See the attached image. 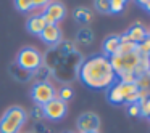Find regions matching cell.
Wrapping results in <instances>:
<instances>
[{
  "instance_id": "obj_33",
  "label": "cell",
  "mask_w": 150,
  "mask_h": 133,
  "mask_svg": "<svg viewBox=\"0 0 150 133\" xmlns=\"http://www.w3.org/2000/svg\"><path fill=\"white\" fill-rule=\"evenodd\" d=\"M144 8H145V10L150 13V2H149V3H145V5H144Z\"/></svg>"
},
{
  "instance_id": "obj_7",
  "label": "cell",
  "mask_w": 150,
  "mask_h": 133,
  "mask_svg": "<svg viewBox=\"0 0 150 133\" xmlns=\"http://www.w3.org/2000/svg\"><path fill=\"white\" fill-rule=\"evenodd\" d=\"M65 13H66V10L60 2H49L44 7L42 16H44L47 24H58L65 18Z\"/></svg>"
},
{
  "instance_id": "obj_23",
  "label": "cell",
  "mask_w": 150,
  "mask_h": 133,
  "mask_svg": "<svg viewBox=\"0 0 150 133\" xmlns=\"http://www.w3.org/2000/svg\"><path fill=\"white\" fill-rule=\"evenodd\" d=\"M94 5L100 13H110V0H95Z\"/></svg>"
},
{
  "instance_id": "obj_6",
  "label": "cell",
  "mask_w": 150,
  "mask_h": 133,
  "mask_svg": "<svg viewBox=\"0 0 150 133\" xmlns=\"http://www.w3.org/2000/svg\"><path fill=\"white\" fill-rule=\"evenodd\" d=\"M42 111H44V117H45V119H49V120H62L63 117L66 116L68 107H66V103H63L62 100H58V98L55 96L52 101H49L47 104H44Z\"/></svg>"
},
{
  "instance_id": "obj_10",
  "label": "cell",
  "mask_w": 150,
  "mask_h": 133,
  "mask_svg": "<svg viewBox=\"0 0 150 133\" xmlns=\"http://www.w3.org/2000/svg\"><path fill=\"white\" fill-rule=\"evenodd\" d=\"M126 34L131 37V40H132L134 43H140V42H144V40H145V37H149V32H147L145 27H144L140 23L132 24Z\"/></svg>"
},
{
  "instance_id": "obj_27",
  "label": "cell",
  "mask_w": 150,
  "mask_h": 133,
  "mask_svg": "<svg viewBox=\"0 0 150 133\" xmlns=\"http://www.w3.org/2000/svg\"><path fill=\"white\" fill-rule=\"evenodd\" d=\"M33 117L37 120V122H39L40 119H44V111H42V106H36V107H34V109H33Z\"/></svg>"
},
{
  "instance_id": "obj_19",
  "label": "cell",
  "mask_w": 150,
  "mask_h": 133,
  "mask_svg": "<svg viewBox=\"0 0 150 133\" xmlns=\"http://www.w3.org/2000/svg\"><path fill=\"white\" fill-rule=\"evenodd\" d=\"M137 52L140 56H149L150 58V37H145V40L137 43Z\"/></svg>"
},
{
  "instance_id": "obj_8",
  "label": "cell",
  "mask_w": 150,
  "mask_h": 133,
  "mask_svg": "<svg viewBox=\"0 0 150 133\" xmlns=\"http://www.w3.org/2000/svg\"><path fill=\"white\" fill-rule=\"evenodd\" d=\"M76 127H78L79 133L98 132V128H100V119H98V116L94 112H84L78 117Z\"/></svg>"
},
{
  "instance_id": "obj_15",
  "label": "cell",
  "mask_w": 150,
  "mask_h": 133,
  "mask_svg": "<svg viewBox=\"0 0 150 133\" xmlns=\"http://www.w3.org/2000/svg\"><path fill=\"white\" fill-rule=\"evenodd\" d=\"M74 19L78 23H89L92 19V13L91 10H87L86 7H78L74 10Z\"/></svg>"
},
{
  "instance_id": "obj_13",
  "label": "cell",
  "mask_w": 150,
  "mask_h": 133,
  "mask_svg": "<svg viewBox=\"0 0 150 133\" xmlns=\"http://www.w3.org/2000/svg\"><path fill=\"white\" fill-rule=\"evenodd\" d=\"M108 101L113 103V104L124 103V98H123V93H121V87H120V82L118 80L108 88Z\"/></svg>"
},
{
  "instance_id": "obj_34",
  "label": "cell",
  "mask_w": 150,
  "mask_h": 133,
  "mask_svg": "<svg viewBox=\"0 0 150 133\" xmlns=\"http://www.w3.org/2000/svg\"><path fill=\"white\" fill-rule=\"evenodd\" d=\"M91 133H98V132H91Z\"/></svg>"
},
{
  "instance_id": "obj_36",
  "label": "cell",
  "mask_w": 150,
  "mask_h": 133,
  "mask_svg": "<svg viewBox=\"0 0 150 133\" xmlns=\"http://www.w3.org/2000/svg\"><path fill=\"white\" fill-rule=\"evenodd\" d=\"M149 37H150V32H149Z\"/></svg>"
},
{
  "instance_id": "obj_1",
  "label": "cell",
  "mask_w": 150,
  "mask_h": 133,
  "mask_svg": "<svg viewBox=\"0 0 150 133\" xmlns=\"http://www.w3.org/2000/svg\"><path fill=\"white\" fill-rule=\"evenodd\" d=\"M78 75L82 84L94 90L110 88L118 79L108 58L103 55H95L84 59L78 66Z\"/></svg>"
},
{
  "instance_id": "obj_32",
  "label": "cell",
  "mask_w": 150,
  "mask_h": 133,
  "mask_svg": "<svg viewBox=\"0 0 150 133\" xmlns=\"http://www.w3.org/2000/svg\"><path fill=\"white\" fill-rule=\"evenodd\" d=\"M110 2H116V3H126V2H127V0H110Z\"/></svg>"
},
{
  "instance_id": "obj_3",
  "label": "cell",
  "mask_w": 150,
  "mask_h": 133,
  "mask_svg": "<svg viewBox=\"0 0 150 133\" xmlns=\"http://www.w3.org/2000/svg\"><path fill=\"white\" fill-rule=\"evenodd\" d=\"M140 59L139 52H132V53H127V55H111L108 58L111 68H113L115 74H121V72H132L134 74V69H136L137 63Z\"/></svg>"
},
{
  "instance_id": "obj_11",
  "label": "cell",
  "mask_w": 150,
  "mask_h": 133,
  "mask_svg": "<svg viewBox=\"0 0 150 133\" xmlns=\"http://www.w3.org/2000/svg\"><path fill=\"white\" fill-rule=\"evenodd\" d=\"M45 26H47V23H45L42 15H36V16H33L28 21V31H29L31 34H37V36H39Z\"/></svg>"
},
{
  "instance_id": "obj_26",
  "label": "cell",
  "mask_w": 150,
  "mask_h": 133,
  "mask_svg": "<svg viewBox=\"0 0 150 133\" xmlns=\"http://www.w3.org/2000/svg\"><path fill=\"white\" fill-rule=\"evenodd\" d=\"M13 68H16V74H15V75H16L20 80L24 82V80H28V79L31 77V72H28V71H24V69H21L20 66H13Z\"/></svg>"
},
{
  "instance_id": "obj_18",
  "label": "cell",
  "mask_w": 150,
  "mask_h": 133,
  "mask_svg": "<svg viewBox=\"0 0 150 133\" xmlns=\"http://www.w3.org/2000/svg\"><path fill=\"white\" fill-rule=\"evenodd\" d=\"M136 85H137V88H140V90H149V87H150V72H145V74L139 75V77L136 79Z\"/></svg>"
},
{
  "instance_id": "obj_29",
  "label": "cell",
  "mask_w": 150,
  "mask_h": 133,
  "mask_svg": "<svg viewBox=\"0 0 150 133\" xmlns=\"http://www.w3.org/2000/svg\"><path fill=\"white\" fill-rule=\"evenodd\" d=\"M34 130H36V133H50V130L47 128L45 125H42V123H39V122L36 123V127H34Z\"/></svg>"
},
{
  "instance_id": "obj_16",
  "label": "cell",
  "mask_w": 150,
  "mask_h": 133,
  "mask_svg": "<svg viewBox=\"0 0 150 133\" xmlns=\"http://www.w3.org/2000/svg\"><path fill=\"white\" fill-rule=\"evenodd\" d=\"M94 39V34L91 29H81L78 32V42H81L82 45H89Z\"/></svg>"
},
{
  "instance_id": "obj_30",
  "label": "cell",
  "mask_w": 150,
  "mask_h": 133,
  "mask_svg": "<svg viewBox=\"0 0 150 133\" xmlns=\"http://www.w3.org/2000/svg\"><path fill=\"white\" fill-rule=\"evenodd\" d=\"M120 37V43H129V42H132L131 40V37L127 36V34H123V36H118Z\"/></svg>"
},
{
  "instance_id": "obj_17",
  "label": "cell",
  "mask_w": 150,
  "mask_h": 133,
  "mask_svg": "<svg viewBox=\"0 0 150 133\" xmlns=\"http://www.w3.org/2000/svg\"><path fill=\"white\" fill-rule=\"evenodd\" d=\"M136 50H137V43H134V42L120 43V47H118L115 55H127V53H132V52H136Z\"/></svg>"
},
{
  "instance_id": "obj_14",
  "label": "cell",
  "mask_w": 150,
  "mask_h": 133,
  "mask_svg": "<svg viewBox=\"0 0 150 133\" xmlns=\"http://www.w3.org/2000/svg\"><path fill=\"white\" fill-rule=\"evenodd\" d=\"M145 72H150V58L149 56H140L139 63H137L136 69H134V75L137 79L139 75L145 74Z\"/></svg>"
},
{
  "instance_id": "obj_24",
  "label": "cell",
  "mask_w": 150,
  "mask_h": 133,
  "mask_svg": "<svg viewBox=\"0 0 150 133\" xmlns=\"http://www.w3.org/2000/svg\"><path fill=\"white\" fill-rule=\"evenodd\" d=\"M116 77H120L121 84H134V82H136V75H134L132 72H121Z\"/></svg>"
},
{
  "instance_id": "obj_2",
  "label": "cell",
  "mask_w": 150,
  "mask_h": 133,
  "mask_svg": "<svg viewBox=\"0 0 150 133\" xmlns=\"http://www.w3.org/2000/svg\"><path fill=\"white\" fill-rule=\"evenodd\" d=\"M26 119L28 114L23 107L13 106L7 109L0 119V133H20L26 123Z\"/></svg>"
},
{
  "instance_id": "obj_20",
  "label": "cell",
  "mask_w": 150,
  "mask_h": 133,
  "mask_svg": "<svg viewBox=\"0 0 150 133\" xmlns=\"http://www.w3.org/2000/svg\"><path fill=\"white\" fill-rule=\"evenodd\" d=\"M73 96H74V93H73V90L68 87V85H65V87H62V88H60V91H58V96H57V98H58V100H62L63 103H66V101H69Z\"/></svg>"
},
{
  "instance_id": "obj_5",
  "label": "cell",
  "mask_w": 150,
  "mask_h": 133,
  "mask_svg": "<svg viewBox=\"0 0 150 133\" xmlns=\"http://www.w3.org/2000/svg\"><path fill=\"white\" fill-rule=\"evenodd\" d=\"M57 96V91L49 82H37L31 90V98L37 106H44Z\"/></svg>"
},
{
  "instance_id": "obj_31",
  "label": "cell",
  "mask_w": 150,
  "mask_h": 133,
  "mask_svg": "<svg viewBox=\"0 0 150 133\" xmlns=\"http://www.w3.org/2000/svg\"><path fill=\"white\" fill-rule=\"evenodd\" d=\"M136 2H137V3H140V5H142V7H144V5H145V3H149L150 0H136Z\"/></svg>"
},
{
  "instance_id": "obj_22",
  "label": "cell",
  "mask_w": 150,
  "mask_h": 133,
  "mask_svg": "<svg viewBox=\"0 0 150 133\" xmlns=\"http://www.w3.org/2000/svg\"><path fill=\"white\" fill-rule=\"evenodd\" d=\"M139 106H140V116L150 119V96L144 101H139Z\"/></svg>"
},
{
  "instance_id": "obj_28",
  "label": "cell",
  "mask_w": 150,
  "mask_h": 133,
  "mask_svg": "<svg viewBox=\"0 0 150 133\" xmlns=\"http://www.w3.org/2000/svg\"><path fill=\"white\" fill-rule=\"evenodd\" d=\"M137 96H139V101H144V100H147V98L150 96V91L149 90H140V88H139ZM139 101H137V103H139Z\"/></svg>"
},
{
  "instance_id": "obj_35",
  "label": "cell",
  "mask_w": 150,
  "mask_h": 133,
  "mask_svg": "<svg viewBox=\"0 0 150 133\" xmlns=\"http://www.w3.org/2000/svg\"><path fill=\"white\" fill-rule=\"evenodd\" d=\"M149 91H150V87H149Z\"/></svg>"
},
{
  "instance_id": "obj_4",
  "label": "cell",
  "mask_w": 150,
  "mask_h": 133,
  "mask_svg": "<svg viewBox=\"0 0 150 133\" xmlns=\"http://www.w3.org/2000/svg\"><path fill=\"white\" fill-rule=\"evenodd\" d=\"M16 63L21 69H24V71L33 74V72H36L37 69L40 68V64H42V55H40L36 48H33V47H26V48H23L18 53Z\"/></svg>"
},
{
  "instance_id": "obj_12",
  "label": "cell",
  "mask_w": 150,
  "mask_h": 133,
  "mask_svg": "<svg viewBox=\"0 0 150 133\" xmlns=\"http://www.w3.org/2000/svg\"><path fill=\"white\" fill-rule=\"evenodd\" d=\"M118 47H120V37L118 36H110L107 37V39L103 40V56H107V58H110L111 55H115L118 50Z\"/></svg>"
},
{
  "instance_id": "obj_25",
  "label": "cell",
  "mask_w": 150,
  "mask_h": 133,
  "mask_svg": "<svg viewBox=\"0 0 150 133\" xmlns=\"http://www.w3.org/2000/svg\"><path fill=\"white\" fill-rule=\"evenodd\" d=\"M127 116L131 117H139L140 116V106L139 103H132V104H127Z\"/></svg>"
},
{
  "instance_id": "obj_21",
  "label": "cell",
  "mask_w": 150,
  "mask_h": 133,
  "mask_svg": "<svg viewBox=\"0 0 150 133\" xmlns=\"http://www.w3.org/2000/svg\"><path fill=\"white\" fill-rule=\"evenodd\" d=\"M15 5L20 11L26 13V11H31L34 8V5L31 3V0H15Z\"/></svg>"
},
{
  "instance_id": "obj_9",
  "label": "cell",
  "mask_w": 150,
  "mask_h": 133,
  "mask_svg": "<svg viewBox=\"0 0 150 133\" xmlns=\"http://www.w3.org/2000/svg\"><path fill=\"white\" fill-rule=\"evenodd\" d=\"M39 36L47 45H58L62 40V31H60L58 24H47Z\"/></svg>"
}]
</instances>
